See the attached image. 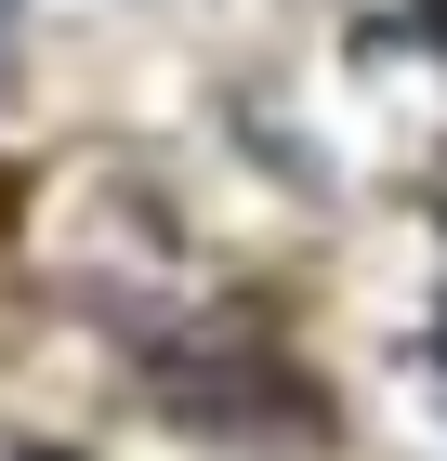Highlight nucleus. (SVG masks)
Segmentation results:
<instances>
[{"mask_svg":"<svg viewBox=\"0 0 447 461\" xmlns=\"http://www.w3.org/2000/svg\"><path fill=\"white\" fill-rule=\"evenodd\" d=\"M158 409L198 422V435H237V448H316L329 435V395L290 356H172L158 369Z\"/></svg>","mask_w":447,"mask_h":461,"instance_id":"nucleus-1","label":"nucleus"},{"mask_svg":"<svg viewBox=\"0 0 447 461\" xmlns=\"http://www.w3.org/2000/svg\"><path fill=\"white\" fill-rule=\"evenodd\" d=\"M0 93H13V0H0Z\"/></svg>","mask_w":447,"mask_h":461,"instance_id":"nucleus-2","label":"nucleus"},{"mask_svg":"<svg viewBox=\"0 0 447 461\" xmlns=\"http://www.w3.org/2000/svg\"><path fill=\"white\" fill-rule=\"evenodd\" d=\"M434 40H447V0H434Z\"/></svg>","mask_w":447,"mask_h":461,"instance_id":"nucleus-3","label":"nucleus"}]
</instances>
